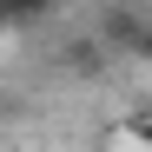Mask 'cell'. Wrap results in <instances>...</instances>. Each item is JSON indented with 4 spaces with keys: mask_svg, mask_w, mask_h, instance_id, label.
<instances>
[{
    "mask_svg": "<svg viewBox=\"0 0 152 152\" xmlns=\"http://www.w3.org/2000/svg\"><path fill=\"white\" fill-rule=\"evenodd\" d=\"M27 20H40V7H0V33H7V27H27Z\"/></svg>",
    "mask_w": 152,
    "mask_h": 152,
    "instance_id": "3957f363",
    "label": "cell"
},
{
    "mask_svg": "<svg viewBox=\"0 0 152 152\" xmlns=\"http://www.w3.org/2000/svg\"><path fill=\"white\" fill-rule=\"evenodd\" d=\"M126 132H132V145H145V152H152V106H139V113H132V126H126Z\"/></svg>",
    "mask_w": 152,
    "mask_h": 152,
    "instance_id": "7a4b0ae2",
    "label": "cell"
},
{
    "mask_svg": "<svg viewBox=\"0 0 152 152\" xmlns=\"http://www.w3.org/2000/svg\"><path fill=\"white\" fill-rule=\"evenodd\" d=\"M99 27H106V40L119 46V53H145V40H152V20H145V13H132V7L106 13Z\"/></svg>",
    "mask_w": 152,
    "mask_h": 152,
    "instance_id": "6da1fadb",
    "label": "cell"
},
{
    "mask_svg": "<svg viewBox=\"0 0 152 152\" xmlns=\"http://www.w3.org/2000/svg\"><path fill=\"white\" fill-rule=\"evenodd\" d=\"M145 60H152V40H145Z\"/></svg>",
    "mask_w": 152,
    "mask_h": 152,
    "instance_id": "277c9868",
    "label": "cell"
}]
</instances>
